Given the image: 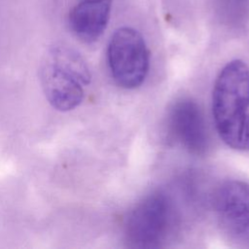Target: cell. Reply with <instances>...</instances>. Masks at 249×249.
<instances>
[{
	"mask_svg": "<svg viewBox=\"0 0 249 249\" xmlns=\"http://www.w3.org/2000/svg\"><path fill=\"white\" fill-rule=\"evenodd\" d=\"M212 112L222 140L234 150H249V67L244 61L231 60L220 71Z\"/></svg>",
	"mask_w": 249,
	"mask_h": 249,
	"instance_id": "6da1fadb",
	"label": "cell"
},
{
	"mask_svg": "<svg viewBox=\"0 0 249 249\" xmlns=\"http://www.w3.org/2000/svg\"><path fill=\"white\" fill-rule=\"evenodd\" d=\"M107 61L119 87L132 89L141 86L150 66V53L142 35L131 27L117 29L108 44Z\"/></svg>",
	"mask_w": 249,
	"mask_h": 249,
	"instance_id": "7a4b0ae2",
	"label": "cell"
},
{
	"mask_svg": "<svg viewBox=\"0 0 249 249\" xmlns=\"http://www.w3.org/2000/svg\"><path fill=\"white\" fill-rule=\"evenodd\" d=\"M172 224L171 202L165 194L153 193L138 202L125 222V237L132 247L160 246Z\"/></svg>",
	"mask_w": 249,
	"mask_h": 249,
	"instance_id": "3957f363",
	"label": "cell"
},
{
	"mask_svg": "<svg viewBox=\"0 0 249 249\" xmlns=\"http://www.w3.org/2000/svg\"><path fill=\"white\" fill-rule=\"evenodd\" d=\"M169 132L173 139L189 153L200 156L208 148V133L202 112L197 103L183 98L173 104L168 116Z\"/></svg>",
	"mask_w": 249,
	"mask_h": 249,
	"instance_id": "277c9868",
	"label": "cell"
},
{
	"mask_svg": "<svg viewBox=\"0 0 249 249\" xmlns=\"http://www.w3.org/2000/svg\"><path fill=\"white\" fill-rule=\"evenodd\" d=\"M40 81L50 104L58 111H70L84 98L85 81L72 70L63 67L47 56L40 69Z\"/></svg>",
	"mask_w": 249,
	"mask_h": 249,
	"instance_id": "5b68a950",
	"label": "cell"
},
{
	"mask_svg": "<svg viewBox=\"0 0 249 249\" xmlns=\"http://www.w3.org/2000/svg\"><path fill=\"white\" fill-rule=\"evenodd\" d=\"M214 207L227 231L240 238H249L248 183L239 180L223 183L215 193Z\"/></svg>",
	"mask_w": 249,
	"mask_h": 249,
	"instance_id": "8992f818",
	"label": "cell"
},
{
	"mask_svg": "<svg viewBox=\"0 0 249 249\" xmlns=\"http://www.w3.org/2000/svg\"><path fill=\"white\" fill-rule=\"evenodd\" d=\"M112 0H81L69 12L68 21L73 33L82 41H96L106 29Z\"/></svg>",
	"mask_w": 249,
	"mask_h": 249,
	"instance_id": "52a82bcc",
	"label": "cell"
}]
</instances>
